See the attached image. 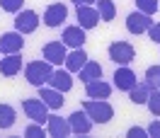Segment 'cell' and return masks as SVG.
Wrapping results in <instances>:
<instances>
[{
    "mask_svg": "<svg viewBox=\"0 0 160 138\" xmlns=\"http://www.w3.org/2000/svg\"><path fill=\"white\" fill-rule=\"evenodd\" d=\"M82 109L88 111V116L92 119V124H107L112 116H114V109H112L109 102H104V99H88Z\"/></svg>",
    "mask_w": 160,
    "mask_h": 138,
    "instance_id": "6da1fadb",
    "label": "cell"
},
{
    "mask_svg": "<svg viewBox=\"0 0 160 138\" xmlns=\"http://www.w3.org/2000/svg\"><path fill=\"white\" fill-rule=\"evenodd\" d=\"M51 73H53V68H51L49 61H32L29 66H27V70H24L27 80H29L32 85H37V87H41L44 82H49Z\"/></svg>",
    "mask_w": 160,
    "mask_h": 138,
    "instance_id": "7a4b0ae2",
    "label": "cell"
},
{
    "mask_svg": "<svg viewBox=\"0 0 160 138\" xmlns=\"http://www.w3.org/2000/svg\"><path fill=\"white\" fill-rule=\"evenodd\" d=\"M133 46H131L129 41H114L109 46V56L112 61L117 63V66H129L131 61H133Z\"/></svg>",
    "mask_w": 160,
    "mask_h": 138,
    "instance_id": "3957f363",
    "label": "cell"
},
{
    "mask_svg": "<svg viewBox=\"0 0 160 138\" xmlns=\"http://www.w3.org/2000/svg\"><path fill=\"white\" fill-rule=\"evenodd\" d=\"M22 109L27 111V116L32 121H37V124H44V121H49V114H46V104H44V99H24L22 102Z\"/></svg>",
    "mask_w": 160,
    "mask_h": 138,
    "instance_id": "277c9868",
    "label": "cell"
},
{
    "mask_svg": "<svg viewBox=\"0 0 160 138\" xmlns=\"http://www.w3.org/2000/svg\"><path fill=\"white\" fill-rule=\"evenodd\" d=\"M37 27H39V15L34 10H22L15 17V29L20 32V34H32Z\"/></svg>",
    "mask_w": 160,
    "mask_h": 138,
    "instance_id": "5b68a950",
    "label": "cell"
},
{
    "mask_svg": "<svg viewBox=\"0 0 160 138\" xmlns=\"http://www.w3.org/2000/svg\"><path fill=\"white\" fill-rule=\"evenodd\" d=\"M150 24H153V20H150V15H146V12H131L129 17H126V29L131 32V34H143V32L150 29Z\"/></svg>",
    "mask_w": 160,
    "mask_h": 138,
    "instance_id": "8992f818",
    "label": "cell"
},
{
    "mask_svg": "<svg viewBox=\"0 0 160 138\" xmlns=\"http://www.w3.org/2000/svg\"><path fill=\"white\" fill-rule=\"evenodd\" d=\"M22 46H24V39H22L20 32H5V34L0 37V51H2L5 56H10V53H20Z\"/></svg>",
    "mask_w": 160,
    "mask_h": 138,
    "instance_id": "52a82bcc",
    "label": "cell"
},
{
    "mask_svg": "<svg viewBox=\"0 0 160 138\" xmlns=\"http://www.w3.org/2000/svg\"><path fill=\"white\" fill-rule=\"evenodd\" d=\"M66 17H68V7L63 2H53L44 12V24L46 27H58L61 22H66Z\"/></svg>",
    "mask_w": 160,
    "mask_h": 138,
    "instance_id": "ba28073f",
    "label": "cell"
},
{
    "mask_svg": "<svg viewBox=\"0 0 160 138\" xmlns=\"http://www.w3.org/2000/svg\"><path fill=\"white\" fill-rule=\"evenodd\" d=\"M66 44L63 41H49L46 46H44V58L49 61L51 66H61V63H66Z\"/></svg>",
    "mask_w": 160,
    "mask_h": 138,
    "instance_id": "9c48e42d",
    "label": "cell"
},
{
    "mask_svg": "<svg viewBox=\"0 0 160 138\" xmlns=\"http://www.w3.org/2000/svg\"><path fill=\"white\" fill-rule=\"evenodd\" d=\"M100 10H95L90 5H78V22L82 29H92V27H97V22H100Z\"/></svg>",
    "mask_w": 160,
    "mask_h": 138,
    "instance_id": "30bf717a",
    "label": "cell"
},
{
    "mask_svg": "<svg viewBox=\"0 0 160 138\" xmlns=\"http://www.w3.org/2000/svg\"><path fill=\"white\" fill-rule=\"evenodd\" d=\"M68 124H70V128H73V133H90L92 119L88 116V111L82 109V111H73V114H70Z\"/></svg>",
    "mask_w": 160,
    "mask_h": 138,
    "instance_id": "8fae6325",
    "label": "cell"
},
{
    "mask_svg": "<svg viewBox=\"0 0 160 138\" xmlns=\"http://www.w3.org/2000/svg\"><path fill=\"white\" fill-rule=\"evenodd\" d=\"M63 44H66V46H73V49H80V46H82V44H85V29H82V27H66V29H63Z\"/></svg>",
    "mask_w": 160,
    "mask_h": 138,
    "instance_id": "7c38bea8",
    "label": "cell"
},
{
    "mask_svg": "<svg viewBox=\"0 0 160 138\" xmlns=\"http://www.w3.org/2000/svg\"><path fill=\"white\" fill-rule=\"evenodd\" d=\"M136 82H138V80H136V73L131 68H126V66H124V68H117V73H114V85L119 90H126V92H129Z\"/></svg>",
    "mask_w": 160,
    "mask_h": 138,
    "instance_id": "4fadbf2b",
    "label": "cell"
},
{
    "mask_svg": "<svg viewBox=\"0 0 160 138\" xmlns=\"http://www.w3.org/2000/svg\"><path fill=\"white\" fill-rule=\"evenodd\" d=\"M49 133L53 138H66L68 133H73V128H70V124H68V119H61V116H49Z\"/></svg>",
    "mask_w": 160,
    "mask_h": 138,
    "instance_id": "5bb4252c",
    "label": "cell"
},
{
    "mask_svg": "<svg viewBox=\"0 0 160 138\" xmlns=\"http://www.w3.org/2000/svg\"><path fill=\"white\" fill-rule=\"evenodd\" d=\"M85 92H88V97L90 99H107L112 95V85H107L104 80H90L88 82V87H85Z\"/></svg>",
    "mask_w": 160,
    "mask_h": 138,
    "instance_id": "9a60e30c",
    "label": "cell"
},
{
    "mask_svg": "<svg viewBox=\"0 0 160 138\" xmlns=\"http://www.w3.org/2000/svg\"><path fill=\"white\" fill-rule=\"evenodd\" d=\"M49 85L53 90H58V92H68L73 87V78H70L68 70H53L49 78Z\"/></svg>",
    "mask_w": 160,
    "mask_h": 138,
    "instance_id": "2e32d148",
    "label": "cell"
},
{
    "mask_svg": "<svg viewBox=\"0 0 160 138\" xmlns=\"http://www.w3.org/2000/svg\"><path fill=\"white\" fill-rule=\"evenodd\" d=\"M20 68H22V58L17 56V53H10V56H5V58L0 61V73H2V75H8V78L17 75Z\"/></svg>",
    "mask_w": 160,
    "mask_h": 138,
    "instance_id": "e0dca14e",
    "label": "cell"
},
{
    "mask_svg": "<svg viewBox=\"0 0 160 138\" xmlns=\"http://www.w3.org/2000/svg\"><path fill=\"white\" fill-rule=\"evenodd\" d=\"M150 90H153V87H150L148 82H136V85L129 90V99L133 102V104H146Z\"/></svg>",
    "mask_w": 160,
    "mask_h": 138,
    "instance_id": "ac0fdd59",
    "label": "cell"
},
{
    "mask_svg": "<svg viewBox=\"0 0 160 138\" xmlns=\"http://www.w3.org/2000/svg\"><path fill=\"white\" fill-rule=\"evenodd\" d=\"M85 63H88V53L82 51V46H80V49H75L73 53H68V56H66V68H68V70H75V73H78V70L82 68Z\"/></svg>",
    "mask_w": 160,
    "mask_h": 138,
    "instance_id": "d6986e66",
    "label": "cell"
},
{
    "mask_svg": "<svg viewBox=\"0 0 160 138\" xmlns=\"http://www.w3.org/2000/svg\"><path fill=\"white\" fill-rule=\"evenodd\" d=\"M39 97L44 99V104L51 109H61V104H63V97H61V92L58 90H53V87H41L39 90Z\"/></svg>",
    "mask_w": 160,
    "mask_h": 138,
    "instance_id": "ffe728a7",
    "label": "cell"
},
{
    "mask_svg": "<svg viewBox=\"0 0 160 138\" xmlns=\"http://www.w3.org/2000/svg\"><path fill=\"white\" fill-rule=\"evenodd\" d=\"M78 73H80V80L90 82V80L102 78V66H100V63H95V61H88V63H85V66L78 70Z\"/></svg>",
    "mask_w": 160,
    "mask_h": 138,
    "instance_id": "44dd1931",
    "label": "cell"
},
{
    "mask_svg": "<svg viewBox=\"0 0 160 138\" xmlns=\"http://www.w3.org/2000/svg\"><path fill=\"white\" fill-rule=\"evenodd\" d=\"M97 10H100L102 22H112V20H114V15H117V7H114L112 0H100V2H97Z\"/></svg>",
    "mask_w": 160,
    "mask_h": 138,
    "instance_id": "7402d4cb",
    "label": "cell"
},
{
    "mask_svg": "<svg viewBox=\"0 0 160 138\" xmlns=\"http://www.w3.org/2000/svg\"><path fill=\"white\" fill-rule=\"evenodd\" d=\"M15 124V109L10 104H0V128H10Z\"/></svg>",
    "mask_w": 160,
    "mask_h": 138,
    "instance_id": "603a6c76",
    "label": "cell"
},
{
    "mask_svg": "<svg viewBox=\"0 0 160 138\" xmlns=\"http://www.w3.org/2000/svg\"><path fill=\"white\" fill-rule=\"evenodd\" d=\"M146 82H148L153 90H160V66H150L146 70Z\"/></svg>",
    "mask_w": 160,
    "mask_h": 138,
    "instance_id": "cb8c5ba5",
    "label": "cell"
},
{
    "mask_svg": "<svg viewBox=\"0 0 160 138\" xmlns=\"http://www.w3.org/2000/svg\"><path fill=\"white\" fill-rule=\"evenodd\" d=\"M148 109H150V114H155V116H160V90H150V95H148Z\"/></svg>",
    "mask_w": 160,
    "mask_h": 138,
    "instance_id": "d4e9b609",
    "label": "cell"
},
{
    "mask_svg": "<svg viewBox=\"0 0 160 138\" xmlns=\"http://www.w3.org/2000/svg\"><path fill=\"white\" fill-rule=\"evenodd\" d=\"M136 5H138V10L146 12V15L158 12V0H136Z\"/></svg>",
    "mask_w": 160,
    "mask_h": 138,
    "instance_id": "484cf974",
    "label": "cell"
},
{
    "mask_svg": "<svg viewBox=\"0 0 160 138\" xmlns=\"http://www.w3.org/2000/svg\"><path fill=\"white\" fill-rule=\"evenodd\" d=\"M44 133H46V131H44L41 124H37V121H34L32 126L24 128V136H27V138H44Z\"/></svg>",
    "mask_w": 160,
    "mask_h": 138,
    "instance_id": "4316f807",
    "label": "cell"
},
{
    "mask_svg": "<svg viewBox=\"0 0 160 138\" xmlns=\"http://www.w3.org/2000/svg\"><path fill=\"white\" fill-rule=\"evenodd\" d=\"M0 2H2V10H8V12H20L24 0H0Z\"/></svg>",
    "mask_w": 160,
    "mask_h": 138,
    "instance_id": "83f0119b",
    "label": "cell"
},
{
    "mask_svg": "<svg viewBox=\"0 0 160 138\" xmlns=\"http://www.w3.org/2000/svg\"><path fill=\"white\" fill-rule=\"evenodd\" d=\"M148 34H150V39L155 41V44H160V22H153V24H150Z\"/></svg>",
    "mask_w": 160,
    "mask_h": 138,
    "instance_id": "f1b7e54d",
    "label": "cell"
},
{
    "mask_svg": "<svg viewBox=\"0 0 160 138\" xmlns=\"http://www.w3.org/2000/svg\"><path fill=\"white\" fill-rule=\"evenodd\" d=\"M146 133H148V131H143V128H138V126H131L126 136L129 138H146Z\"/></svg>",
    "mask_w": 160,
    "mask_h": 138,
    "instance_id": "f546056e",
    "label": "cell"
},
{
    "mask_svg": "<svg viewBox=\"0 0 160 138\" xmlns=\"http://www.w3.org/2000/svg\"><path fill=\"white\" fill-rule=\"evenodd\" d=\"M148 136H153V138H160V121H153L148 126Z\"/></svg>",
    "mask_w": 160,
    "mask_h": 138,
    "instance_id": "4dcf8cb0",
    "label": "cell"
},
{
    "mask_svg": "<svg viewBox=\"0 0 160 138\" xmlns=\"http://www.w3.org/2000/svg\"><path fill=\"white\" fill-rule=\"evenodd\" d=\"M75 5H90V2H95V0H73Z\"/></svg>",
    "mask_w": 160,
    "mask_h": 138,
    "instance_id": "1f68e13d",
    "label": "cell"
}]
</instances>
